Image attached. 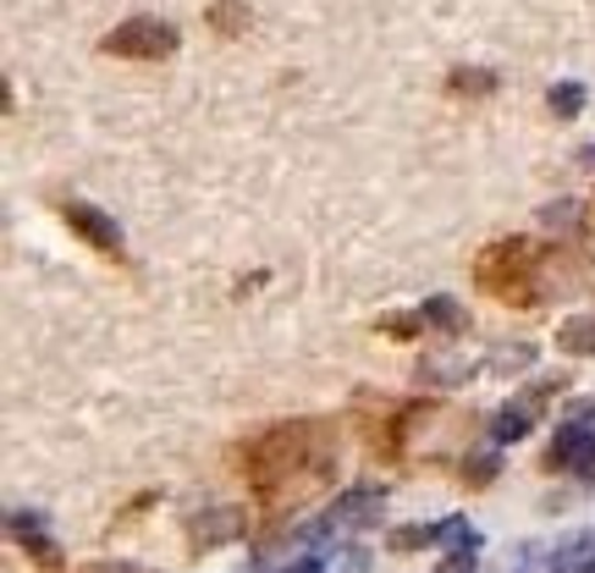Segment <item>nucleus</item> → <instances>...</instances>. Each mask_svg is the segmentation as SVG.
I'll use <instances>...</instances> for the list:
<instances>
[{"label":"nucleus","mask_w":595,"mask_h":573,"mask_svg":"<svg viewBox=\"0 0 595 573\" xmlns=\"http://www.w3.org/2000/svg\"><path fill=\"white\" fill-rule=\"evenodd\" d=\"M491 89H497L491 72H458L453 78V94H491Z\"/></svg>","instance_id":"4"},{"label":"nucleus","mask_w":595,"mask_h":573,"mask_svg":"<svg viewBox=\"0 0 595 573\" xmlns=\"http://www.w3.org/2000/svg\"><path fill=\"white\" fill-rule=\"evenodd\" d=\"M210 23H215V34H243L248 12L237 7V0H221V7H210Z\"/></svg>","instance_id":"3"},{"label":"nucleus","mask_w":595,"mask_h":573,"mask_svg":"<svg viewBox=\"0 0 595 573\" xmlns=\"http://www.w3.org/2000/svg\"><path fill=\"white\" fill-rule=\"evenodd\" d=\"M67 221H72V226H83V232L94 237V248H105V254H116V237L105 232V221H100V215H89L83 204H67Z\"/></svg>","instance_id":"2"},{"label":"nucleus","mask_w":595,"mask_h":573,"mask_svg":"<svg viewBox=\"0 0 595 573\" xmlns=\"http://www.w3.org/2000/svg\"><path fill=\"white\" fill-rule=\"evenodd\" d=\"M100 50H105V56H132V61H161V56L177 50V34L161 28V23H149V17H132V23H121L116 34H105Z\"/></svg>","instance_id":"1"}]
</instances>
